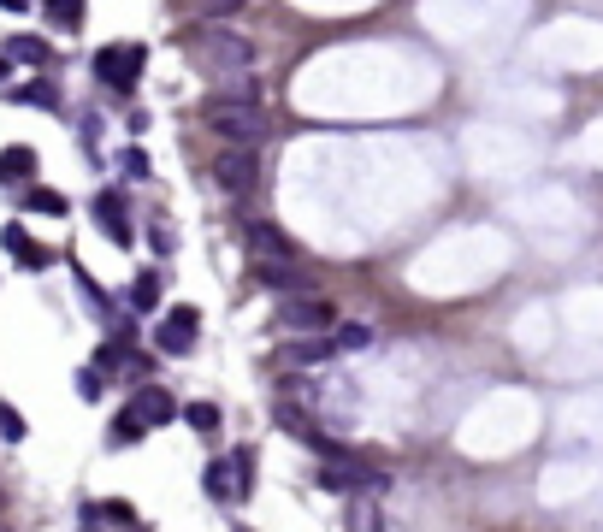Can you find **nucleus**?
I'll list each match as a JSON object with an SVG mask.
<instances>
[{
  "instance_id": "26",
  "label": "nucleus",
  "mask_w": 603,
  "mask_h": 532,
  "mask_svg": "<svg viewBox=\"0 0 603 532\" xmlns=\"http://www.w3.org/2000/svg\"><path fill=\"white\" fill-rule=\"evenodd\" d=\"M349 527H355V532H379V509H367V503L355 497V509H349Z\"/></svg>"
},
{
  "instance_id": "24",
  "label": "nucleus",
  "mask_w": 603,
  "mask_h": 532,
  "mask_svg": "<svg viewBox=\"0 0 603 532\" xmlns=\"http://www.w3.org/2000/svg\"><path fill=\"white\" fill-rule=\"evenodd\" d=\"M24 432H30V426H24V414H18V408H6V402H0V438H6V444H18V438H24Z\"/></svg>"
},
{
  "instance_id": "19",
  "label": "nucleus",
  "mask_w": 603,
  "mask_h": 532,
  "mask_svg": "<svg viewBox=\"0 0 603 532\" xmlns=\"http://www.w3.org/2000/svg\"><path fill=\"white\" fill-rule=\"evenodd\" d=\"M42 6H48V18H54L60 30H83V6H89V0H42Z\"/></svg>"
},
{
  "instance_id": "12",
  "label": "nucleus",
  "mask_w": 603,
  "mask_h": 532,
  "mask_svg": "<svg viewBox=\"0 0 603 532\" xmlns=\"http://www.w3.org/2000/svg\"><path fill=\"white\" fill-rule=\"evenodd\" d=\"M30 178H36V148H24V142L0 148V184H30Z\"/></svg>"
},
{
  "instance_id": "10",
  "label": "nucleus",
  "mask_w": 603,
  "mask_h": 532,
  "mask_svg": "<svg viewBox=\"0 0 603 532\" xmlns=\"http://www.w3.org/2000/svg\"><path fill=\"white\" fill-rule=\"evenodd\" d=\"M95 225H101L113 243H131V219H125V196H119V190H101V196H95Z\"/></svg>"
},
{
  "instance_id": "13",
  "label": "nucleus",
  "mask_w": 603,
  "mask_h": 532,
  "mask_svg": "<svg viewBox=\"0 0 603 532\" xmlns=\"http://www.w3.org/2000/svg\"><path fill=\"white\" fill-rule=\"evenodd\" d=\"M6 60H18V66H54V48H48V42H42V36H12V42H6Z\"/></svg>"
},
{
  "instance_id": "14",
  "label": "nucleus",
  "mask_w": 603,
  "mask_h": 532,
  "mask_svg": "<svg viewBox=\"0 0 603 532\" xmlns=\"http://www.w3.org/2000/svg\"><path fill=\"white\" fill-rule=\"evenodd\" d=\"M337 355V337H308V343H290V361H296V367H320V361H332Z\"/></svg>"
},
{
  "instance_id": "20",
  "label": "nucleus",
  "mask_w": 603,
  "mask_h": 532,
  "mask_svg": "<svg viewBox=\"0 0 603 532\" xmlns=\"http://www.w3.org/2000/svg\"><path fill=\"white\" fill-rule=\"evenodd\" d=\"M184 420L196 426L201 438H213V432H219V408H213V402H190V408H184Z\"/></svg>"
},
{
  "instance_id": "31",
  "label": "nucleus",
  "mask_w": 603,
  "mask_h": 532,
  "mask_svg": "<svg viewBox=\"0 0 603 532\" xmlns=\"http://www.w3.org/2000/svg\"><path fill=\"white\" fill-rule=\"evenodd\" d=\"M6 66H12V60H6V54H0V77H6Z\"/></svg>"
},
{
  "instance_id": "34",
  "label": "nucleus",
  "mask_w": 603,
  "mask_h": 532,
  "mask_svg": "<svg viewBox=\"0 0 603 532\" xmlns=\"http://www.w3.org/2000/svg\"><path fill=\"white\" fill-rule=\"evenodd\" d=\"M131 532H142V527H131Z\"/></svg>"
},
{
  "instance_id": "8",
  "label": "nucleus",
  "mask_w": 603,
  "mask_h": 532,
  "mask_svg": "<svg viewBox=\"0 0 603 532\" xmlns=\"http://www.w3.org/2000/svg\"><path fill=\"white\" fill-rule=\"evenodd\" d=\"M0 249H6L18 266H30V272H48V266H54V249L30 243V231H24V225H6V231H0Z\"/></svg>"
},
{
  "instance_id": "11",
  "label": "nucleus",
  "mask_w": 603,
  "mask_h": 532,
  "mask_svg": "<svg viewBox=\"0 0 603 532\" xmlns=\"http://www.w3.org/2000/svg\"><path fill=\"white\" fill-rule=\"evenodd\" d=\"M131 408L148 420V426H166V420H178V397L172 391H160V385H142L131 397Z\"/></svg>"
},
{
  "instance_id": "21",
  "label": "nucleus",
  "mask_w": 603,
  "mask_h": 532,
  "mask_svg": "<svg viewBox=\"0 0 603 532\" xmlns=\"http://www.w3.org/2000/svg\"><path fill=\"white\" fill-rule=\"evenodd\" d=\"M337 349H373V326H361V320L337 326Z\"/></svg>"
},
{
  "instance_id": "30",
  "label": "nucleus",
  "mask_w": 603,
  "mask_h": 532,
  "mask_svg": "<svg viewBox=\"0 0 603 532\" xmlns=\"http://www.w3.org/2000/svg\"><path fill=\"white\" fill-rule=\"evenodd\" d=\"M83 532H101V527H95V521H89V515H83Z\"/></svg>"
},
{
  "instance_id": "17",
  "label": "nucleus",
  "mask_w": 603,
  "mask_h": 532,
  "mask_svg": "<svg viewBox=\"0 0 603 532\" xmlns=\"http://www.w3.org/2000/svg\"><path fill=\"white\" fill-rule=\"evenodd\" d=\"M18 207H30V213H48V219H60V213L71 207V201L60 196V190H42V184H36V190H30V196L18 201Z\"/></svg>"
},
{
  "instance_id": "3",
  "label": "nucleus",
  "mask_w": 603,
  "mask_h": 532,
  "mask_svg": "<svg viewBox=\"0 0 603 532\" xmlns=\"http://www.w3.org/2000/svg\"><path fill=\"white\" fill-rule=\"evenodd\" d=\"M213 178H219V190H231V201L255 196V184H261V154H255V142H225V154L213 160Z\"/></svg>"
},
{
  "instance_id": "28",
  "label": "nucleus",
  "mask_w": 603,
  "mask_h": 532,
  "mask_svg": "<svg viewBox=\"0 0 603 532\" xmlns=\"http://www.w3.org/2000/svg\"><path fill=\"white\" fill-rule=\"evenodd\" d=\"M243 0H201V12H213V18H225V12H237Z\"/></svg>"
},
{
  "instance_id": "2",
  "label": "nucleus",
  "mask_w": 603,
  "mask_h": 532,
  "mask_svg": "<svg viewBox=\"0 0 603 532\" xmlns=\"http://www.w3.org/2000/svg\"><path fill=\"white\" fill-rule=\"evenodd\" d=\"M207 125L225 136V142H261L267 113L255 107V95H219V101L207 107Z\"/></svg>"
},
{
  "instance_id": "25",
  "label": "nucleus",
  "mask_w": 603,
  "mask_h": 532,
  "mask_svg": "<svg viewBox=\"0 0 603 532\" xmlns=\"http://www.w3.org/2000/svg\"><path fill=\"white\" fill-rule=\"evenodd\" d=\"M77 397L101 402V367H83V373H77Z\"/></svg>"
},
{
  "instance_id": "5",
  "label": "nucleus",
  "mask_w": 603,
  "mask_h": 532,
  "mask_svg": "<svg viewBox=\"0 0 603 532\" xmlns=\"http://www.w3.org/2000/svg\"><path fill=\"white\" fill-rule=\"evenodd\" d=\"M142 48L136 42H113V48H101L95 54V77L107 83V89H136V77H142Z\"/></svg>"
},
{
  "instance_id": "22",
  "label": "nucleus",
  "mask_w": 603,
  "mask_h": 532,
  "mask_svg": "<svg viewBox=\"0 0 603 532\" xmlns=\"http://www.w3.org/2000/svg\"><path fill=\"white\" fill-rule=\"evenodd\" d=\"M278 402H296V408H314V385H308V379H278Z\"/></svg>"
},
{
  "instance_id": "27",
  "label": "nucleus",
  "mask_w": 603,
  "mask_h": 532,
  "mask_svg": "<svg viewBox=\"0 0 603 532\" xmlns=\"http://www.w3.org/2000/svg\"><path fill=\"white\" fill-rule=\"evenodd\" d=\"M125 172H131V178H148V154H142V148H125Z\"/></svg>"
},
{
  "instance_id": "32",
  "label": "nucleus",
  "mask_w": 603,
  "mask_h": 532,
  "mask_svg": "<svg viewBox=\"0 0 603 532\" xmlns=\"http://www.w3.org/2000/svg\"><path fill=\"white\" fill-rule=\"evenodd\" d=\"M0 532H12V527H6V521H0Z\"/></svg>"
},
{
  "instance_id": "4",
  "label": "nucleus",
  "mask_w": 603,
  "mask_h": 532,
  "mask_svg": "<svg viewBox=\"0 0 603 532\" xmlns=\"http://www.w3.org/2000/svg\"><path fill=\"white\" fill-rule=\"evenodd\" d=\"M278 326L296 337H320L337 326V308L326 296H278Z\"/></svg>"
},
{
  "instance_id": "9",
  "label": "nucleus",
  "mask_w": 603,
  "mask_h": 532,
  "mask_svg": "<svg viewBox=\"0 0 603 532\" xmlns=\"http://www.w3.org/2000/svg\"><path fill=\"white\" fill-rule=\"evenodd\" d=\"M249 249H255V261H296V243H290L272 219H255V225H249Z\"/></svg>"
},
{
  "instance_id": "1",
  "label": "nucleus",
  "mask_w": 603,
  "mask_h": 532,
  "mask_svg": "<svg viewBox=\"0 0 603 532\" xmlns=\"http://www.w3.org/2000/svg\"><path fill=\"white\" fill-rule=\"evenodd\" d=\"M196 54L213 77H231L243 95H255V89H249V77H255V42H249V36H237L231 24H207L196 36Z\"/></svg>"
},
{
  "instance_id": "15",
  "label": "nucleus",
  "mask_w": 603,
  "mask_h": 532,
  "mask_svg": "<svg viewBox=\"0 0 603 532\" xmlns=\"http://www.w3.org/2000/svg\"><path fill=\"white\" fill-rule=\"evenodd\" d=\"M142 432H148V420H142L136 408H125V414L113 420V432H107V444H113V450H131V444H142Z\"/></svg>"
},
{
  "instance_id": "29",
  "label": "nucleus",
  "mask_w": 603,
  "mask_h": 532,
  "mask_svg": "<svg viewBox=\"0 0 603 532\" xmlns=\"http://www.w3.org/2000/svg\"><path fill=\"white\" fill-rule=\"evenodd\" d=\"M0 6H6V12H24V6H30V0H0Z\"/></svg>"
},
{
  "instance_id": "7",
  "label": "nucleus",
  "mask_w": 603,
  "mask_h": 532,
  "mask_svg": "<svg viewBox=\"0 0 603 532\" xmlns=\"http://www.w3.org/2000/svg\"><path fill=\"white\" fill-rule=\"evenodd\" d=\"M255 278H261L267 290H278V296H308V290H314L308 266H296V261H255Z\"/></svg>"
},
{
  "instance_id": "16",
  "label": "nucleus",
  "mask_w": 603,
  "mask_h": 532,
  "mask_svg": "<svg viewBox=\"0 0 603 532\" xmlns=\"http://www.w3.org/2000/svg\"><path fill=\"white\" fill-rule=\"evenodd\" d=\"M131 308L136 314H154L160 308V272H136L131 278Z\"/></svg>"
},
{
  "instance_id": "23",
  "label": "nucleus",
  "mask_w": 603,
  "mask_h": 532,
  "mask_svg": "<svg viewBox=\"0 0 603 532\" xmlns=\"http://www.w3.org/2000/svg\"><path fill=\"white\" fill-rule=\"evenodd\" d=\"M60 95H54V83H24L18 89V107H54Z\"/></svg>"
},
{
  "instance_id": "18",
  "label": "nucleus",
  "mask_w": 603,
  "mask_h": 532,
  "mask_svg": "<svg viewBox=\"0 0 603 532\" xmlns=\"http://www.w3.org/2000/svg\"><path fill=\"white\" fill-rule=\"evenodd\" d=\"M201 485H207V497H213V503L237 497V485H231V467H225V462H207V473H201Z\"/></svg>"
},
{
  "instance_id": "33",
  "label": "nucleus",
  "mask_w": 603,
  "mask_h": 532,
  "mask_svg": "<svg viewBox=\"0 0 603 532\" xmlns=\"http://www.w3.org/2000/svg\"><path fill=\"white\" fill-rule=\"evenodd\" d=\"M237 532H249V527H237Z\"/></svg>"
},
{
  "instance_id": "6",
  "label": "nucleus",
  "mask_w": 603,
  "mask_h": 532,
  "mask_svg": "<svg viewBox=\"0 0 603 532\" xmlns=\"http://www.w3.org/2000/svg\"><path fill=\"white\" fill-rule=\"evenodd\" d=\"M196 332H201L196 308H172V314L154 326V343H160L166 355H190V349H196Z\"/></svg>"
}]
</instances>
